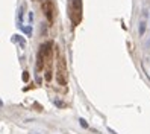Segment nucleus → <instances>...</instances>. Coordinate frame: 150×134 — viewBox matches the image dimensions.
Instances as JSON below:
<instances>
[{
	"mask_svg": "<svg viewBox=\"0 0 150 134\" xmlns=\"http://www.w3.org/2000/svg\"><path fill=\"white\" fill-rule=\"evenodd\" d=\"M139 24H141V26H139V35H143L144 31H146V23H144V21H141Z\"/></svg>",
	"mask_w": 150,
	"mask_h": 134,
	"instance_id": "nucleus-3",
	"label": "nucleus"
},
{
	"mask_svg": "<svg viewBox=\"0 0 150 134\" xmlns=\"http://www.w3.org/2000/svg\"><path fill=\"white\" fill-rule=\"evenodd\" d=\"M32 134H38V133H32Z\"/></svg>",
	"mask_w": 150,
	"mask_h": 134,
	"instance_id": "nucleus-5",
	"label": "nucleus"
},
{
	"mask_svg": "<svg viewBox=\"0 0 150 134\" xmlns=\"http://www.w3.org/2000/svg\"><path fill=\"white\" fill-rule=\"evenodd\" d=\"M42 8H44V11H46L47 19H49V20H53V15H52V12L55 11V6H53V3H52L50 0H49V2L44 3V6H42Z\"/></svg>",
	"mask_w": 150,
	"mask_h": 134,
	"instance_id": "nucleus-2",
	"label": "nucleus"
},
{
	"mask_svg": "<svg viewBox=\"0 0 150 134\" xmlns=\"http://www.w3.org/2000/svg\"><path fill=\"white\" fill-rule=\"evenodd\" d=\"M81 123H82V127H85V128H86V122H85L83 119H81Z\"/></svg>",
	"mask_w": 150,
	"mask_h": 134,
	"instance_id": "nucleus-4",
	"label": "nucleus"
},
{
	"mask_svg": "<svg viewBox=\"0 0 150 134\" xmlns=\"http://www.w3.org/2000/svg\"><path fill=\"white\" fill-rule=\"evenodd\" d=\"M71 17H73V23L79 24L81 21V11H82V0H71Z\"/></svg>",
	"mask_w": 150,
	"mask_h": 134,
	"instance_id": "nucleus-1",
	"label": "nucleus"
}]
</instances>
